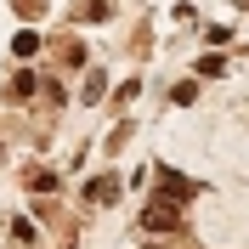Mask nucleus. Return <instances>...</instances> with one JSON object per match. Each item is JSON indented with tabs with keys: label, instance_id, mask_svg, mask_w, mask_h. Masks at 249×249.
Instances as JSON below:
<instances>
[{
	"label": "nucleus",
	"instance_id": "obj_3",
	"mask_svg": "<svg viewBox=\"0 0 249 249\" xmlns=\"http://www.w3.org/2000/svg\"><path fill=\"white\" fill-rule=\"evenodd\" d=\"M85 198H91V204H113V198H119V176H96V181H85Z\"/></svg>",
	"mask_w": 249,
	"mask_h": 249
},
{
	"label": "nucleus",
	"instance_id": "obj_7",
	"mask_svg": "<svg viewBox=\"0 0 249 249\" xmlns=\"http://www.w3.org/2000/svg\"><path fill=\"white\" fill-rule=\"evenodd\" d=\"M170 96H176V102H181V108H187V102H193V96H198V85H193V79H181V85H176Z\"/></svg>",
	"mask_w": 249,
	"mask_h": 249
},
{
	"label": "nucleus",
	"instance_id": "obj_2",
	"mask_svg": "<svg viewBox=\"0 0 249 249\" xmlns=\"http://www.w3.org/2000/svg\"><path fill=\"white\" fill-rule=\"evenodd\" d=\"M153 193H159V198H170V204H187L198 187L187 181V176H176V170H159V176H153Z\"/></svg>",
	"mask_w": 249,
	"mask_h": 249
},
{
	"label": "nucleus",
	"instance_id": "obj_1",
	"mask_svg": "<svg viewBox=\"0 0 249 249\" xmlns=\"http://www.w3.org/2000/svg\"><path fill=\"white\" fill-rule=\"evenodd\" d=\"M142 227H147V232H181V204L153 198L147 210H142Z\"/></svg>",
	"mask_w": 249,
	"mask_h": 249
},
{
	"label": "nucleus",
	"instance_id": "obj_4",
	"mask_svg": "<svg viewBox=\"0 0 249 249\" xmlns=\"http://www.w3.org/2000/svg\"><path fill=\"white\" fill-rule=\"evenodd\" d=\"M12 51H17V57H34V51H40V34H29V29H23V34L12 40Z\"/></svg>",
	"mask_w": 249,
	"mask_h": 249
},
{
	"label": "nucleus",
	"instance_id": "obj_6",
	"mask_svg": "<svg viewBox=\"0 0 249 249\" xmlns=\"http://www.w3.org/2000/svg\"><path fill=\"white\" fill-rule=\"evenodd\" d=\"M198 74H210V79H215V74H227V57H221V51H210V57L198 62Z\"/></svg>",
	"mask_w": 249,
	"mask_h": 249
},
{
	"label": "nucleus",
	"instance_id": "obj_5",
	"mask_svg": "<svg viewBox=\"0 0 249 249\" xmlns=\"http://www.w3.org/2000/svg\"><path fill=\"white\" fill-rule=\"evenodd\" d=\"M12 238H17V244H34V238H40V227H34V221H23V215H17V221H12Z\"/></svg>",
	"mask_w": 249,
	"mask_h": 249
}]
</instances>
